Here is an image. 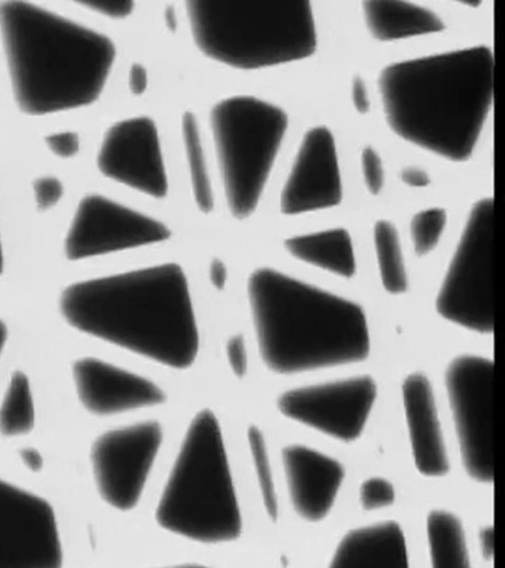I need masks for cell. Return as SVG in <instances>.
<instances>
[{
	"label": "cell",
	"instance_id": "cell-41",
	"mask_svg": "<svg viewBox=\"0 0 505 568\" xmlns=\"http://www.w3.org/2000/svg\"><path fill=\"white\" fill-rule=\"evenodd\" d=\"M3 271V251H2V243H0V274H2Z\"/></svg>",
	"mask_w": 505,
	"mask_h": 568
},
{
	"label": "cell",
	"instance_id": "cell-24",
	"mask_svg": "<svg viewBox=\"0 0 505 568\" xmlns=\"http://www.w3.org/2000/svg\"><path fill=\"white\" fill-rule=\"evenodd\" d=\"M375 246L381 282L392 294L407 291L406 267L402 256L398 231L391 222L380 221L375 227Z\"/></svg>",
	"mask_w": 505,
	"mask_h": 568
},
{
	"label": "cell",
	"instance_id": "cell-23",
	"mask_svg": "<svg viewBox=\"0 0 505 568\" xmlns=\"http://www.w3.org/2000/svg\"><path fill=\"white\" fill-rule=\"evenodd\" d=\"M36 410L29 378L22 372L13 373L0 406V433L19 437L33 429Z\"/></svg>",
	"mask_w": 505,
	"mask_h": 568
},
{
	"label": "cell",
	"instance_id": "cell-29",
	"mask_svg": "<svg viewBox=\"0 0 505 568\" xmlns=\"http://www.w3.org/2000/svg\"><path fill=\"white\" fill-rule=\"evenodd\" d=\"M362 169L367 190L371 194H378L384 185V168L378 153L371 146L362 153Z\"/></svg>",
	"mask_w": 505,
	"mask_h": 568
},
{
	"label": "cell",
	"instance_id": "cell-39",
	"mask_svg": "<svg viewBox=\"0 0 505 568\" xmlns=\"http://www.w3.org/2000/svg\"><path fill=\"white\" fill-rule=\"evenodd\" d=\"M23 460H26L33 470H38L42 466V458L34 449L26 450V453H23Z\"/></svg>",
	"mask_w": 505,
	"mask_h": 568
},
{
	"label": "cell",
	"instance_id": "cell-22",
	"mask_svg": "<svg viewBox=\"0 0 505 568\" xmlns=\"http://www.w3.org/2000/svg\"><path fill=\"white\" fill-rule=\"evenodd\" d=\"M427 538L434 567H468V550L461 520L447 511H433L427 518Z\"/></svg>",
	"mask_w": 505,
	"mask_h": 568
},
{
	"label": "cell",
	"instance_id": "cell-25",
	"mask_svg": "<svg viewBox=\"0 0 505 568\" xmlns=\"http://www.w3.org/2000/svg\"><path fill=\"white\" fill-rule=\"evenodd\" d=\"M183 135L194 201L201 212L208 214L214 207L212 181H210L204 151H202L198 122L190 113L185 114L183 120Z\"/></svg>",
	"mask_w": 505,
	"mask_h": 568
},
{
	"label": "cell",
	"instance_id": "cell-34",
	"mask_svg": "<svg viewBox=\"0 0 505 568\" xmlns=\"http://www.w3.org/2000/svg\"><path fill=\"white\" fill-rule=\"evenodd\" d=\"M402 181L404 184L414 186V189H423L431 183L430 176L424 170L417 168H407L402 171Z\"/></svg>",
	"mask_w": 505,
	"mask_h": 568
},
{
	"label": "cell",
	"instance_id": "cell-4",
	"mask_svg": "<svg viewBox=\"0 0 505 568\" xmlns=\"http://www.w3.org/2000/svg\"><path fill=\"white\" fill-rule=\"evenodd\" d=\"M256 341L264 364L279 375L367 359V318L356 303L260 268L248 283Z\"/></svg>",
	"mask_w": 505,
	"mask_h": 568
},
{
	"label": "cell",
	"instance_id": "cell-32",
	"mask_svg": "<svg viewBox=\"0 0 505 568\" xmlns=\"http://www.w3.org/2000/svg\"><path fill=\"white\" fill-rule=\"evenodd\" d=\"M228 356L233 373L238 377H244L248 371V355L243 337L236 336L229 341Z\"/></svg>",
	"mask_w": 505,
	"mask_h": 568
},
{
	"label": "cell",
	"instance_id": "cell-2",
	"mask_svg": "<svg viewBox=\"0 0 505 568\" xmlns=\"http://www.w3.org/2000/svg\"><path fill=\"white\" fill-rule=\"evenodd\" d=\"M388 126L451 161L468 160L494 97V57L485 45L396 62L380 75Z\"/></svg>",
	"mask_w": 505,
	"mask_h": 568
},
{
	"label": "cell",
	"instance_id": "cell-5",
	"mask_svg": "<svg viewBox=\"0 0 505 568\" xmlns=\"http://www.w3.org/2000/svg\"><path fill=\"white\" fill-rule=\"evenodd\" d=\"M194 42L216 61L239 69H260L302 60L316 49L309 2L186 3Z\"/></svg>",
	"mask_w": 505,
	"mask_h": 568
},
{
	"label": "cell",
	"instance_id": "cell-15",
	"mask_svg": "<svg viewBox=\"0 0 505 568\" xmlns=\"http://www.w3.org/2000/svg\"><path fill=\"white\" fill-rule=\"evenodd\" d=\"M342 183L336 143L331 131L319 126L306 132L290 176L283 189L280 206L285 215H299L337 206Z\"/></svg>",
	"mask_w": 505,
	"mask_h": 568
},
{
	"label": "cell",
	"instance_id": "cell-37",
	"mask_svg": "<svg viewBox=\"0 0 505 568\" xmlns=\"http://www.w3.org/2000/svg\"><path fill=\"white\" fill-rule=\"evenodd\" d=\"M147 85V72L144 68L135 65L130 72V88L135 93H142Z\"/></svg>",
	"mask_w": 505,
	"mask_h": 568
},
{
	"label": "cell",
	"instance_id": "cell-11",
	"mask_svg": "<svg viewBox=\"0 0 505 568\" xmlns=\"http://www.w3.org/2000/svg\"><path fill=\"white\" fill-rule=\"evenodd\" d=\"M170 237L165 224L111 199L90 194L81 201L65 239L70 261H84L140 246L162 243Z\"/></svg>",
	"mask_w": 505,
	"mask_h": 568
},
{
	"label": "cell",
	"instance_id": "cell-36",
	"mask_svg": "<svg viewBox=\"0 0 505 568\" xmlns=\"http://www.w3.org/2000/svg\"><path fill=\"white\" fill-rule=\"evenodd\" d=\"M210 280L216 290H223L225 282H228V268H225L223 262L215 260L210 267Z\"/></svg>",
	"mask_w": 505,
	"mask_h": 568
},
{
	"label": "cell",
	"instance_id": "cell-30",
	"mask_svg": "<svg viewBox=\"0 0 505 568\" xmlns=\"http://www.w3.org/2000/svg\"><path fill=\"white\" fill-rule=\"evenodd\" d=\"M64 194V186L57 178L44 176L34 183V197L41 212H47L59 204Z\"/></svg>",
	"mask_w": 505,
	"mask_h": 568
},
{
	"label": "cell",
	"instance_id": "cell-33",
	"mask_svg": "<svg viewBox=\"0 0 505 568\" xmlns=\"http://www.w3.org/2000/svg\"><path fill=\"white\" fill-rule=\"evenodd\" d=\"M82 4L114 19L127 18L134 10V4L131 2H84Z\"/></svg>",
	"mask_w": 505,
	"mask_h": 568
},
{
	"label": "cell",
	"instance_id": "cell-14",
	"mask_svg": "<svg viewBox=\"0 0 505 568\" xmlns=\"http://www.w3.org/2000/svg\"><path fill=\"white\" fill-rule=\"evenodd\" d=\"M98 166L101 174L147 196L162 199L168 194L158 128L144 116L121 121L108 130Z\"/></svg>",
	"mask_w": 505,
	"mask_h": 568
},
{
	"label": "cell",
	"instance_id": "cell-31",
	"mask_svg": "<svg viewBox=\"0 0 505 568\" xmlns=\"http://www.w3.org/2000/svg\"><path fill=\"white\" fill-rule=\"evenodd\" d=\"M50 151L60 159L73 158L80 150V139L74 132H59L46 139Z\"/></svg>",
	"mask_w": 505,
	"mask_h": 568
},
{
	"label": "cell",
	"instance_id": "cell-19",
	"mask_svg": "<svg viewBox=\"0 0 505 568\" xmlns=\"http://www.w3.org/2000/svg\"><path fill=\"white\" fill-rule=\"evenodd\" d=\"M408 566L406 540L395 523L380 524L350 532L341 541L331 567Z\"/></svg>",
	"mask_w": 505,
	"mask_h": 568
},
{
	"label": "cell",
	"instance_id": "cell-21",
	"mask_svg": "<svg viewBox=\"0 0 505 568\" xmlns=\"http://www.w3.org/2000/svg\"><path fill=\"white\" fill-rule=\"evenodd\" d=\"M286 251L299 261L342 277L355 274V255L352 237L342 229L326 230L285 241Z\"/></svg>",
	"mask_w": 505,
	"mask_h": 568
},
{
	"label": "cell",
	"instance_id": "cell-38",
	"mask_svg": "<svg viewBox=\"0 0 505 568\" xmlns=\"http://www.w3.org/2000/svg\"><path fill=\"white\" fill-rule=\"evenodd\" d=\"M482 549L486 559L494 557V531L492 527L486 528L481 536Z\"/></svg>",
	"mask_w": 505,
	"mask_h": 568
},
{
	"label": "cell",
	"instance_id": "cell-35",
	"mask_svg": "<svg viewBox=\"0 0 505 568\" xmlns=\"http://www.w3.org/2000/svg\"><path fill=\"white\" fill-rule=\"evenodd\" d=\"M353 101L354 105L361 113L368 112L370 101L367 97V90H365L364 82L361 78H356L353 83Z\"/></svg>",
	"mask_w": 505,
	"mask_h": 568
},
{
	"label": "cell",
	"instance_id": "cell-26",
	"mask_svg": "<svg viewBox=\"0 0 505 568\" xmlns=\"http://www.w3.org/2000/svg\"><path fill=\"white\" fill-rule=\"evenodd\" d=\"M447 223L445 210L432 207L423 210L414 216L411 223V237L415 252L420 256L432 253L438 245Z\"/></svg>",
	"mask_w": 505,
	"mask_h": 568
},
{
	"label": "cell",
	"instance_id": "cell-20",
	"mask_svg": "<svg viewBox=\"0 0 505 568\" xmlns=\"http://www.w3.org/2000/svg\"><path fill=\"white\" fill-rule=\"evenodd\" d=\"M365 21L373 37L380 41L438 33L445 23L426 8L406 2H364Z\"/></svg>",
	"mask_w": 505,
	"mask_h": 568
},
{
	"label": "cell",
	"instance_id": "cell-3",
	"mask_svg": "<svg viewBox=\"0 0 505 568\" xmlns=\"http://www.w3.org/2000/svg\"><path fill=\"white\" fill-rule=\"evenodd\" d=\"M0 31L16 101L43 115L90 105L108 80L111 39L33 4H0Z\"/></svg>",
	"mask_w": 505,
	"mask_h": 568
},
{
	"label": "cell",
	"instance_id": "cell-27",
	"mask_svg": "<svg viewBox=\"0 0 505 568\" xmlns=\"http://www.w3.org/2000/svg\"><path fill=\"white\" fill-rule=\"evenodd\" d=\"M249 442H251L255 468L256 471H259L264 505H266L269 515L272 518L276 519V495L274 488V480H272L271 476L266 446H264L261 432L259 429H255V427H251V430H249Z\"/></svg>",
	"mask_w": 505,
	"mask_h": 568
},
{
	"label": "cell",
	"instance_id": "cell-16",
	"mask_svg": "<svg viewBox=\"0 0 505 568\" xmlns=\"http://www.w3.org/2000/svg\"><path fill=\"white\" fill-rule=\"evenodd\" d=\"M72 371L78 398L97 416L151 408L166 399L152 381L97 357L77 361Z\"/></svg>",
	"mask_w": 505,
	"mask_h": 568
},
{
	"label": "cell",
	"instance_id": "cell-9",
	"mask_svg": "<svg viewBox=\"0 0 505 568\" xmlns=\"http://www.w3.org/2000/svg\"><path fill=\"white\" fill-rule=\"evenodd\" d=\"M494 364L486 357L461 356L450 364L446 385L466 471L492 484Z\"/></svg>",
	"mask_w": 505,
	"mask_h": 568
},
{
	"label": "cell",
	"instance_id": "cell-17",
	"mask_svg": "<svg viewBox=\"0 0 505 568\" xmlns=\"http://www.w3.org/2000/svg\"><path fill=\"white\" fill-rule=\"evenodd\" d=\"M283 458L295 510L313 523L323 519L336 499L344 469L333 458L302 446L285 448Z\"/></svg>",
	"mask_w": 505,
	"mask_h": 568
},
{
	"label": "cell",
	"instance_id": "cell-7",
	"mask_svg": "<svg viewBox=\"0 0 505 568\" xmlns=\"http://www.w3.org/2000/svg\"><path fill=\"white\" fill-rule=\"evenodd\" d=\"M287 128L282 109L238 97L218 103L212 129L224 194L238 220L251 216L261 200Z\"/></svg>",
	"mask_w": 505,
	"mask_h": 568
},
{
	"label": "cell",
	"instance_id": "cell-28",
	"mask_svg": "<svg viewBox=\"0 0 505 568\" xmlns=\"http://www.w3.org/2000/svg\"><path fill=\"white\" fill-rule=\"evenodd\" d=\"M395 499L394 488L387 480L373 478L362 486L361 501L365 510L387 507Z\"/></svg>",
	"mask_w": 505,
	"mask_h": 568
},
{
	"label": "cell",
	"instance_id": "cell-13",
	"mask_svg": "<svg viewBox=\"0 0 505 568\" xmlns=\"http://www.w3.org/2000/svg\"><path fill=\"white\" fill-rule=\"evenodd\" d=\"M62 548L51 505L0 480V567L53 568Z\"/></svg>",
	"mask_w": 505,
	"mask_h": 568
},
{
	"label": "cell",
	"instance_id": "cell-6",
	"mask_svg": "<svg viewBox=\"0 0 505 568\" xmlns=\"http://www.w3.org/2000/svg\"><path fill=\"white\" fill-rule=\"evenodd\" d=\"M155 519L165 530L205 544L241 532L221 426L212 410L193 418L161 496Z\"/></svg>",
	"mask_w": 505,
	"mask_h": 568
},
{
	"label": "cell",
	"instance_id": "cell-12",
	"mask_svg": "<svg viewBox=\"0 0 505 568\" xmlns=\"http://www.w3.org/2000/svg\"><path fill=\"white\" fill-rule=\"evenodd\" d=\"M377 387L370 376L307 386L286 392L279 410L300 424L330 437L352 442L360 438L375 404Z\"/></svg>",
	"mask_w": 505,
	"mask_h": 568
},
{
	"label": "cell",
	"instance_id": "cell-18",
	"mask_svg": "<svg viewBox=\"0 0 505 568\" xmlns=\"http://www.w3.org/2000/svg\"><path fill=\"white\" fill-rule=\"evenodd\" d=\"M402 394L418 471L426 477L445 476L448 458L430 379L422 373H414L404 381Z\"/></svg>",
	"mask_w": 505,
	"mask_h": 568
},
{
	"label": "cell",
	"instance_id": "cell-1",
	"mask_svg": "<svg viewBox=\"0 0 505 568\" xmlns=\"http://www.w3.org/2000/svg\"><path fill=\"white\" fill-rule=\"evenodd\" d=\"M60 310L74 329L165 367L185 369L196 361L189 282L174 263L70 285Z\"/></svg>",
	"mask_w": 505,
	"mask_h": 568
},
{
	"label": "cell",
	"instance_id": "cell-40",
	"mask_svg": "<svg viewBox=\"0 0 505 568\" xmlns=\"http://www.w3.org/2000/svg\"><path fill=\"white\" fill-rule=\"evenodd\" d=\"M7 341V328L6 325L0 322V355H2L4 345Z\"/></svg>",
	"mask_w": 505,
	"mask_h": 568
},
{
	"label": "cell",
	"instance_id": "cell-10",
	"mask_svg": "<svg viewBox=\"0 0 505 568\" xmlns=\"http://www.w3.org/2000/svg\"><path fill=\"white\" fill-rule=\"evenodd\" d=\"M162 442L158 423H140L108 432L93 443L91 463L99 494L112 507H135Z\"/></svg>",
	"mask_w": 505,
	"mask_h": 568
},
{
	"label": "cell",
	"instance_id": "cell-8",
	"mask_svg": "<svg viewBox=\"0 0 505 568\" xmlns=\"http://www.w3.org/2000/svg\"><path fill=\"white\" fill-rule=\"evenodd\" d=\"M493 240L494 202L479 200L471 210L437 298L442 317L482 334L494 331Z\"/></svg>",
	"mask_w": 505,
	"mask_h": 568
}]
</instances>
